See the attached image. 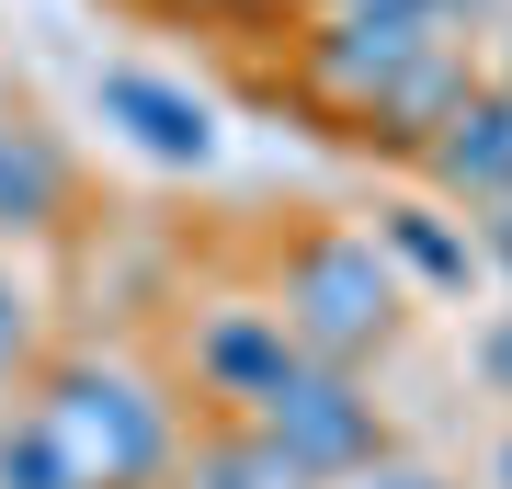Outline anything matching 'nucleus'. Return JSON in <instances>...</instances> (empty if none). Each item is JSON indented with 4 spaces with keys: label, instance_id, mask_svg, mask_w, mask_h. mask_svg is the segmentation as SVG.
Returning a JSON list of instances; mask_svg holds the SVG:
<instances>
[{
    "label": "nucleus",
    "instance_id": "obj_1",
    "mask_svg": "<svg viewBox=\"0 0 512 489\" xmlns=\"http://www.w3.org/2000/svg\"><path fill=\"white\" fill-rule=\"evenodd\" d=\"M35 421H46V444L69 455L80 489H148L171 455H183L171 399L148 376H126V364H69V376L35 399Z\"/></svg>",
    "mask_w": 512,
    "mask_h": 489
},
{
    "label": "nucleus",
    "instance_id": "obj_2",
    "mask_svg": "<svg viewBox=\"0 0 512 489\" xmlns=\"http://www.w3.org/2000/svg\"><path fill=\"white\" fill-rule=\"evenodd\" d=\"M274 319H285L296 353L353 364V353H376L387 330H399V262H387L365 228H319V239H296L285 308H274Z\"/></svg>",
    "mask_w": 512,
    "mask_h": 489
},
{
    "label": "nucleus",
    "instance_id": "obj_3",
    "mask_svg": "<svg viewBox=\"0 0 512 489\" xmlns=\"http://www.w3.org/2000/svg\"><path fill=\"white\" fill-rule=\"evenodd\" d=\"M433 46H444L433 12H410V0H342V23L308 35V80H319L342 114H365V126H376V103H387Z\"/></svg>",
    "mask_w": 512,
    "mask_h": 489
},
{
    "label": "nucleus",
    "instance_id": "obj_4",
    "mask_svg": "<svg viewBox=\"0 0 512 489\" xmlns=\"http://www.w3.org/2000/svg\"><path fill=\"white\" fill-rule=\"evenodd\" d=\"M251 421H262V433H274L308 478H353V467L387 444V433H376V399L342 376V364H319V353H296V364H285V387H274Z\"/></svg>",
    "mask_w": 512,
    "mask_h": 489
},
{
    "label": "nucleus",
    "instance_id": "obj_5",
    "mask_svg": "<svg viewBox=\"0 0 512 489\" xmlns=\"http://www.w3.org/2000/svg\"><path fill=\"white\" fill-rule=\"evenodd\" d=\"M285 364H296V342H285L274 308H217V319H194V376H205V399H228L239 421L285 387Z\"/></svg>",
    "mask_w": 512,
    "mask_h": 489
},
{
    "label": "nucleus",
    "instance_id": "obj_6",
    "mask_svg": "<svg viewBox=\"0 0 512 489\" xmlns=\"http://www.w3.org/2000/svg\"><path fill=\"white\" fill-rule=\"evenodd\" d=\"M433 182H456L478 205H512V91H456V103L421 126Z\"/></svg>",
    "mask_w": 512,
    "mask_h": 489
},
{
    "label": "nucleus",
    "instance_id": "obj_7",
    "mask_svg": "<svg viewBox=\"0 0 512 489\" xmlns=\"http://www.w3.org/2000/svg\"><path fill=\"white\" fill-rule=\"evenodd\" d=\"M103 126H126L148 160H171V171L217 160V114H205L183 80H160V69H103Z\"/></svg>",
    "mask_w": 512,
    "mask_h": 489
},
{
    "label": "nucleus",
    "instance_id": "obj_8",
    "mask_svg": "<svg viewBox=\"0 0 512 489\" xmlns=\"http://www.w3.org/2000/svg\"><path fill=\"white\" fill-rule=\"evenodd\" d=\"M365 239H376L387 262H410V273H421L433 296H467V285H478V262H490V251H478L467 228H444L433 205H387V217H376Z\"/></svg>",
    "mask_w": 512,
    "mask_h": 489
},
{
    "label": "nucleus",
    "instance_id": "obj_9",
    "mask_svg": "<svg viewBox=\"0 0 512 489\" xmlns=\"http://www.w3.org/2000/svg\"><path fill=\"white\" fill-rule=\"evenodd\" d=\"M194 489H319L308 467H296V455L262 433V421H239V433H217L194 455Z\"/></svg>",
    "mask_w": 512,
    "mask_h": 489
},
{
    "label": "nucleus",
    "instance_id": "obj_10",
    "mask_svg": "<svg viewBox=\"0 0 512 489\" xmlns=\"http://www.w3.org/2000/svg\"><path fill=\"white\" fill-rule=\"evenodd\" d=\"M35 217H57V160L0 126V228H35Z\"/></svg>",
    "mask_w": 512,
    "mask_h": 489
},
{
    "label": "nucleus",
    "instance_id": "obj_11",
    "mask_svg": "<svg viewBox=\"0 0 512 489\" xmlns=\"http://www.w3.org/2000/svg\"><path fill=\"white\" fill-rule=\"evenodd\" d=\"M0 489H80V478H69V455L46 444V421H35V410L0 421Z\"/></svg>",
    "mask_w": 512,
    "mask_h": 489
},
{
    "label": "nucleus",
    "instance_id": "obj_12",
    "mask_svg": "<svg viewBox=\"0 0 512 489\" xmlns=\"http://www.w3.org/2000/svg\"><path fill=\"white\" fill-rule=\"evenodd\" d=\"M478 376H490V387H501V399H512V308H501L490 330H478Z\"/></svg>",
    "mask_w": 512,
    "mask_h": 489
},
{
    "label": "nucleus",
    "instance_id": "obj_13",
    "mask_svg": "<svg viewBox=\"0 0 512 489\" xmlns=\"http://www.w3.org/2000/svg\"><path fill=\"white\" fill-rule=\"evenodd\" d=\"M353 489H456V478H433V467H387V455H365V467H353Z\"/></svg>",
    "mask_w": 512,
    "mask_h": 489
},
{
    "label": "nucleus",
    "instance_id": "obj_14",
    "mask_svg": "<svg viewBox=\"0 0 512 489\" xmlns=\"http://www.w3.org/2000/svg\"><path fill=\"white\" fill-rule=\"evenodd\" d=\"M12 353H23V296L0 285V364H12Z\"/></svg>",
    "mask_w": 512,
    "mask_h": 489
},
{
    "label": "nucleus",
    "instance_id": "obj_15",
    "mask_svg": "<svg viewBox=\"0 0 512 489\" xmlns=\"http://www.w3.org/2000/svg\"><path fill=\"white\" fill-rule=\"evenodd\" d=\"M490 251H501V262H512V205H501V217H490Z\"/></svg>",
    "mask_w": 512,
    "mask_h": 489
},
{
    "label": "nucleus",
    "instance_id": "obj_16",
    "mask_svg": "<svg viewBox=\"0 0 512 489\" xmlns=\"http://www.w3.org/2000/svg\"><path fill=\"white\" fill-rule=\"evenodd\" d=\"M490 489H512V433H501V455H490Z\"/></svg>",
    "mask_w": 512,
    "mask_h": 489
},
{
    "label": "nucleus",
    "instance_id": "obj_17",
    "mask_svg": "<svg viewBox=\"0 0 512 489\" xmlns=\"http://www.w3.org/2000/svg\"><path fill=\"white\" fill-rule=\"evenodd\" d=\"M137 12H217V0H137Z\"/></svg>",
    "mask_w": 512,
    "mask_h": 489
},
{
    "label": "nucleus",
    "instance_id": "obj_18",
    "mask_svg": "<svg viewBox=\"0 0 512 489\" xmlns=\"http://www.w3.org/2000/svg\"><path fill=\"white\" fill-rule=\"evenodd\" d=\"M501 91H512V80H501Z\"/></svg>",
    "mask_w": 512,
    "mask_h": 489
}]
</instances>
